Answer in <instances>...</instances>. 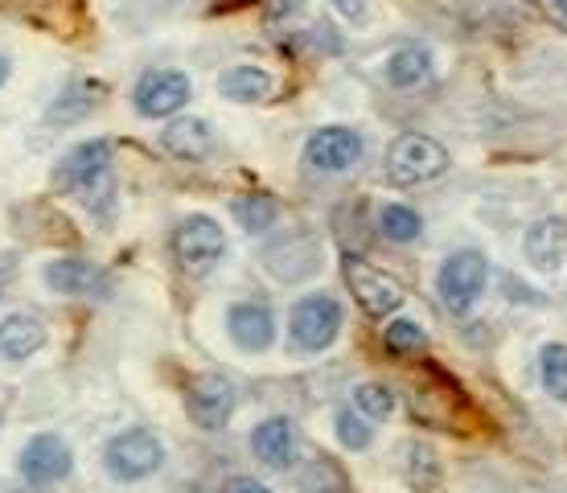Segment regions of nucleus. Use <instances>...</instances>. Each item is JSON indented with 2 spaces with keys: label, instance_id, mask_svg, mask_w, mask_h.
Instances as JSON below:
<instances>
[{
  "label": "nucleus",
  "instance_id": "obj_1",
  "mask_svg": "<svg viewBox=\"0 0 567 493\" xmlns=\"http://www.w3.org/2000/svg\"><path fill=\"white\" fill-rule=\"evenodd\" d=\"M54 185L79 202H95V194L112 189V141H83L58 161Z\"/></svg>",
  "mask_w": 567,
  "mask_h": 493
},
{
  "label": "nucleus",
  "instance_id": "obj_2",
  "mask_svg": "<svg viewBox=\"0 0 567 493\" xmlns=\"http://www.w3.org/2000/svg\"><path fill=\"white\" fill-rule=\"evenodd\" d=\"M103 465H107V473H112L115 481H144L165 465V444H161V436L148 432V428H128V432H120V436L107 440Z\"/></svg>",
  "mask_w": 567,
  "mask_h": 493
},
{
  "label": "nucleus",
  "instance_id": "obj_3",
  "mask_svg": "<svg viewBox=\"0 0 567 493\" xmlns=\"http://www.w3.org/2000/svg\"><path fill=\"white\" fill-rule=\"evenodd\" d=\"M444 170H449L444 144H436L432 136H420V132L399 136V141L391 144V153H386V177H391L395 185L436 182Z\"/></svg>",
  "mask_w": 567,
  "mask_h": 493
},
{
  "label": "nucleus",
  "instance_id": "obj_4",
  "mask_svg": "<svg viewBox=\"0 0 567 493\" xmlns=\"http://www.w3.org/2000/svg\"><path fill=\"white\" fill-rule=\"evenodd\" d=\"M346 280H350V292H354L358 309L367 312V317H374V321H383V317L399 312L403 309V300H408L403 284H399L391 271L367 264L362 255H346Z\"/></svg>",
  "mask_w": 567,
  "mask_h": 493
},
{
  "label": "nucleus",
  "instance_id": "obj_5",
  "mask_svg": "<svg viewBox=\"0 0 567 493\" xmlns=\"http://www.w3.org/2000/svg\"><path fill=\"white\" fill-rule=\"evenodd\" d=\"M489 284V259L482 251H456L444 259V268L436 276L440 305L449 312H468L477 305V296Z\"/></svg>",
  "mask_w": 567,
  "mask_h": 493
},
{
  "label": "nucleus",
  "instance_id": "obj_6",
  "mask_svg": "<svg viewBox=\"0 0 567 493\" xmlns=\"http://www.w3.org/2000/svg\"><path fill=\"white\" fill-rule=\"evenodd\" d=\"M341 317L346 312H341V305L329 292L305 296V300H297L292 317H288V333H292V341H297L300 350L309 353L329 350L341 333Z\"/></svg>",
  "mask_w": 567,
  "mask_h": 493
},
{
  "label": "nucleus",
  "instance_id": "obj_7",
  "mask_svg": "<svg viewBox=\"0 0 567 493\" xmlns=\"http://www.w3.org/2000/svg\"><path fill=\"white\" fill-rule=\"evenodd\" d=\"M173 255L189 271H210L227 255V230L210 214H189L173 230Z\"/></svg>",
  "mask_w": 567,
  "mask_h": 493
},
{
  "label": "nucleus",
  "instance_id": "obj_8",
  "mask_svg": "<svg viewBox=\"0 0 567 493\" xmlns=\"http://www.w3.org/2000/svg\"><path fill=\"white\" fill-rule=\"evenodd\" d=\"M185 411L202 432L227 428L235 415V382L227 374H198L185 382Z\"/></svg>",
  "mask_w": 567,
  "mask_h": 493
},
{
  "label": "nucleus",
  "instance_id": "obj_9",
  "mask_svg": "<svg viewBox=\"0 0 567 493\" xmlns=\"http://www.w3.org/2000/svg\"><path fill=\"white\" fill-rule=\"evenodd\" d=\"M362 153H367V144H362V132H354V127H317L305 141V165L317 173L354 170Z\"/></svg>",
  "mask_w": 567,
  "mask_h": 493
},
{
  "label": "nucleus",
  "instance_id": "obj_10",
  "mask_svg": "<svg viewBox=\"0 0 567 493\" xmlns=\"http://www.w3.org/2000/svg\"><path fill=\"white\" fill-rule=\"evenodd\" d=\"M194 86L182 71H144L132 99H136V112L148 115V120H165V115H177L189 103Z\"/></svg>",
  "mask_w": 567,
  "mask_h": 493
},
{
  "label": "nucleus",
  "instance_id": "obj_11",
  "mask_svg": "<svg viewBox=\"0 0 567 493\" xmlns=\"http://www.w3.org/2000/svg\"><path fill=\"white\" fill-rule=\"evenodd\" d=\"M17 465H21V477L33 481V485H54L74 469V456L66 440L54 436V432H42V436H33L21 449Z\"/></svg>",
  "mask_w": 567,
  "mask_h": 493
},
{
  "label": "nucleus",
  "instance_id": "obj_12",
  "mask_svg": "<svg viewBox=\"0 0 567 493\" xmlns=\"http://www.w3.org/2000/svg\"><path fill=\"white\" fill-rule=\"evenodd\" d=\"M227 329L235 346L247 353H264L276 341V317L264 300H239V305H230L227 312Z\"/></svg>",
  "mask_w": 567,
  "mask_h": 493
},
{
  "label": "nucleus",
  "instance_id": "obj_13",
  "mask_svg": "<svg viewBox=\"0 0 567 493\" xmlns=\"http://www.w3.org/2000/svg\"><path fill=\"white\" fill-rule=\"evenodd\" d=\"M45 284L58 296H107L112 292V276L100 264H86V259H54L45 264Z\"/></svg>",
  "mask_w": 567,
  "mask_h": 493
},
{
  "label": "nucleus",
  "instance_id": "obj_14",
  "mask_svg": "<svg viewBox=\"0 0 567 493\" xmlns=\"http://www.w3.org/2000/svg\"><path fill=\"white\" fill-rule=\"evenodd\" d=\"M523 251H526V264H535L539 271H555L567 259V223L564 218H539V223H530Z\"/></svg>",
  "mask_w": 567,
  "mask_h": 493
},
{
  "label": "nucleus",
  "instance_id": "obj_15",
  "mask_svg": "<svg viewBox=\"0 0 567 493\" xmlns=\"http://www.w3.org/2000/svg\"><path fill=\"white\" fill-rule=\"evenodd\" d=\"M45 346V325L33 312H13L0 321V358L4 362H25Z\"/></svg>",
  "mask_w": 567,
  "mask_h": 493
},
{
  "label": "nucleus",
  "instance_id": "obj_16",
  "mask_svg": "<svg viewBox=\"0 0 567 493\" xmlns=\"http://www.w3.org/2000/svg\"><path fill=\"white\" fill-rule=\"evenodd\" d=\"M251 452H256L268 469H288L297 461V432H292V423L280 420V415L264 420L256 432H251Z\"/></svg>",
  "mask_w": 567,
  "mask_h": 493
},
{
  "label": "nucleus",
  "instance_id": "obj_17",
  "mask_svg": "<svg viewBox=\"0 0 567 493\" xmlns=\"http://www.w3.org/2000/svg\"><path fill=\"white\" fill-rule=\"evenodd\" d=\"M161 144H165V153L177 156V161H206L214 148V132L206 120L185 115V120H173V124L161 132Z\"/></svg>",
  "mask_w": 567,
  "mask_h": 493
},
{
  "label": "nucleus",
  "instance_id": "obj_18",
  "mask_svg": "<svg viewBox=\"0 0 567 493\" xmlns=\"http://www.w3.org/2000/svg\"><path fill=\"white\" fill-rule=\"evenodd\" d=\"M432 79V54L424 45H403L395 54L386 58V83L408 91V86H420Z\"/></svg>",
  "mask_w": 567,
  "mask_h": 493
},
{
  "label": "nucleus",
  "instance_id": "obj_19",
  "mask_svg": "<svg viewBox=\"0 0 567 493\" xmlns=\"http://www.w3.org/2000/svg\"><path fill=\"white\" fill-rule=\"evenodd\" d=\"M271 74L264 66H230L223 79H218V91L235 103H264L271 95Z\"/></svg>",
  "mask_w": 567,
  "mask_h": 493
},
{
  "label": "nucleus",
  "instance_id": "obj_20",
  "mask_svg": "<svg viewBox=\"0 0 567 493\" xmlns=\"http://www.w3.org/2000/svg\"><path fill=\"white\" fill-rule=\"evenodd\" d=\"M230 214H235V223H239L247 235H264V230L276 226L280 206H276L268 194H247V197H235V202H230Z\"/></svg>",
  "mask_w": 567,
  "mask_h": 493
},
{
  "label": "nucleus",
  "instance_id": "obj_21",
  "mask_svg": "<svg viewBox=\"0 0 567 493\" xmlns=\"http://www.w3.org/2000/svg\"><path fill=\"white\" fill-rule=\"evenodd\" d=\"M403 473H408V481H412L415 490L432 493L440 485L436 452L427 449V444H415V440H408V444H403Z\"/></svg>",
  "mask_w": 567,
  "mask_h": 493
},
{
  "label": "nucleus",
  "instance_id": "obj_22",
  "mask_svg": "<svg viewBox=\"0 0 567 493\" xmlns=\"http://www.w3.org/2000/svg\"><path fill=\"white\" fill-rule=\"evenodd\" d=\"M103 95V86L100 83H71L66 91H62V99H54V107H50V120L54 124H74L79 115H86Z\"/></svg>",
  "mask_w": 567,
  "mask_h": 493
},
{
  "label": "nucleus",
  "instance_id": "obj_23",
  "mask_svg": "<svg viewBox=\"0 0 567 493\" xmlns=\"http://www.w3.org/2000/svg\"><path fill=\"white\" fill-rule=\"evenodd\" d=\"M420 230H424V223H420V214H415L412 206L391 202V206L379 210V235H383L386 243H415Z\"/></svg>",
  "mask_w": 567,
  "mask_h": 493
},
{
  "label": "nucleus",
  "instance_id": "obj_24",
  "mask_svg": "<svg viewBox=\"0 0 567 493\" xmlns=\"http://www.w3.org/2000/svg\"><path fill=\"white\" fill-rule=\"evenodd\" d=\"M539 379L547 387L551 399L567 403V346L564 341H551V346H543L539 353Z\"/></svg>",
  "mask_w": 567,
  "mask_h": 493
},
{
  "label": "nucleus",
  "instance_id": "obj_25",
  "mask_svg": "<svg viewBox=\"0 0 567 493\" xmlns=\"http://www.w3.org/2000/svg\"><path fill=\"white\" fill-rule=\"evenodd\" d=\"M305 493H350V481L341 473L329 456H312L309 469H305V477H300Z\"/></svg>",
  "mask_w": 567,
  "mask_h": 493
},
{
  "label": "nucleus",
  "instance_id": "obj_26",
  "mask_svg": "<svg viewBox=\"0 0 567 493\" xmlns=\"http://www.w3.org/2000/svg\"><path fill=\"white\" fill-rule=\"evenodd\" d=\"M383 346L391 353H399V358H415V353H424L427 350V333L420 329L415 321H391L383 329Z\"/></svg>",
  "mask_w": 567,
  "mask_h": 493
},
{
  "label": "nucleus",
  "instance_id": "obj_27",
  "mask_svg": "<svg viewBox=\"0 0 567 493\" xmlns=\"http://www.w3.org/2000/svg\"><path fill=\"white\" fill-rule=\"evenodd\" d=\"M354 408L367 415V420H386L395 411V394L386 391L383 382H362L354 391Z\"/></svg>",
  "mask_w": 567,
  "mask_h": 493
},
{
  "label": "nucleus",
  "instance_id": "obj_28",
  "mask_svg": "<svg viewBox=\"0 0 567 493\" xmlns=\"http://www.w3.org/2000/svg\"><path fill=\"white\" fill-rule=\"evenodd\" d=\"M338 440H341V444H346L350 452H362V449H370V440H374V432H370L367 420H362L358 411L341 408V411H338Z\"/></svg>",
  "mask_w": 567,
  "mask_h": 493
},
{
  "label": "nucleus",
  "instance_id": "obj_29",
  "mask_svg": "<svg viewBox=\"0 0 567 493\" xmlns=\"http://www.w3.org/2000/svg\"><path fill=\"white\" fill-rule=\"evenodd\" d=\"M223 493H271V490L264 485V481L239 473V477H227V481H223Z\"/></svg>",
  "mask_w": 567,
  "mask_h": 493
},
{
  "label": "nucleus",
  "instance_id": "obj_30",
  "mask_svg": "<svg viewBox=\"0 0 567 493\" xmlns=\"http://www.w3.org/2000/svg\"><path fill=\"white\" fill-rule=\"evenodd\" d=\"M333 9H338L346 21H358V17L367 13V0H333Z\"/></svg>",
  "mask_w": 567,
  "mask_h": 493
},
{
  "label": "nucleus",
  "instance_id": "obj_31",
  "mask_svg": "<svg viewBox=\"0 0 567 493\" xmlns=\"http://www.w3.org/2000/svg\"><path fill=\"white\" fill-rule=\"evenodd\" d=\"M9 271H13V268H9V259H0V292H4V280H9Z\"/></svg>",
  "mask_w": 567,
  "mask_h": 493
},
{
  "label": "nucleus",
  "instance_id": "obj_32",
  "mask_svg": "<svg viewBox=\"0 0 567 493\" xmlns=\"http://www.w3.org/2000/svg\"><path fill=\"white\" fill-rule=\"evenodd\" d=\"M551 4H555V13H559L567 21V0H551Z\"/></svg>",
  "mask_w": 567,
  "mask_h": 493
},
{
  "label": "nucleus",
  "instance_id": "obj_33",
  "mask_svg": "<svg viewBox=\"0 0 567 493\" xmlns=\"http://www.w3.org/2000/svg\"><path fill=\"white\" fill-rule=\"evenodd\" d=\"M4 79H9V62H4V58H0V83H4Z\"/></svg>",
  "mask_w": 567,
  "mask_h": 493
},
{
  "label": "nucleus",
  "instance_id": "obj_34",
  "mask_svg": "<svg viewBox=\"0 0 567 493\" xmlns=\"http://www.w3.org/2000/svg\"><path fill=\"white\" fill-rule=\"evenodd\" d=\"M9 493H29V490H9Z\"/></svg>",
  "mask_w": 567,
  "mask_h": 493
}]
</instances>
